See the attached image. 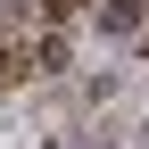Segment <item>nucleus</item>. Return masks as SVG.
I'll use <instances>...</instances> for the list:
<instances>
[{
    "label": "nucleus",
    "mask_w": 149,
    "mask_h": 149,
    "mask_svg": "<svg viewBox=\"0 0 149 149\" xmlns=\"http://www.w3.org/2000/svg\"><path fill=\"white\" fill-rule=\"evenodd\" d=\"M100 25H108V33H133V25H141V0H100Z\"/></svg>",
    "instance_id": "1"
}]
</instances>
